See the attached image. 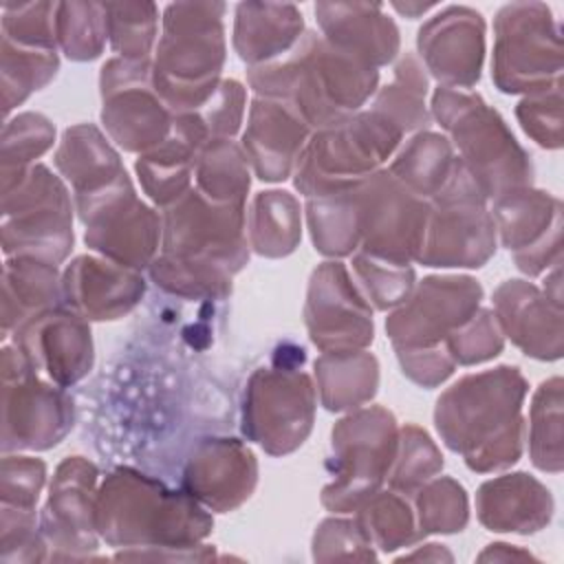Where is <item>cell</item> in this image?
I'll return each instance as SVG.
<instances>
[{"label":"cell","instance_id":"1","mask_svg":"<svg viewBox=\"0 0 564 564\" xmlns=\"http://www.w3.org/2000/svg\"><path fill=\"white\" fill-rule=\"evenodd\" d=\"M245 205L218 203L187 189L163 214V253L150 264L152 280L185 297H223L247 262Z\"/></svg>","mask_w":564,"mask_h":564},{"label":"cell","instance_id":"2","mask_svg":"<svg viewBox=\"0 0 564 564\" xmlns=\"http://www.w3.org/2000/svg\"><path fill=\"white\" fill-rule=\"evenodd\" d=\"M377 68L306 33L282 57L249 68L251 88L291 106L311 130L330 126L364 106L375 93Z\"/></svg>","mask_w":564,"mask_h":564},{"label":"cell","instance_id":"3","mask_svg":"<svg viewBox=\"0 0 564 564\" xmlns=\"http://www.w3.org/2000/svg\"><path fill=\"white\" fill-rule=\"evenodd\" d=\"M524 392L527 383L511 366L469 375L438 399L436 430L474 471L513 465L522 452Z\"/></svg>","mask_w":564,"mask_h":564},{"label":"cell","instance_id":"4","mask_svg":"<svg viewBox=\"0 0 564 564\" xmlns=\"http://www.w3.org/2000/svg\"><path fill=\"white\" fill-rule=\"evenodd\" d=\"M95 527L110 544H159L176 549L200 540L212 518L187 491H170L132 469L112 471L95 507Z\"/></svg>","mask_w":564,"mask_h":564},{"label":"cell","instance_id":"5","mask_svg":"<svg viewBox=\"0 0 564 564\" xmlns=\"http://www.w3.org/2000/svg\"><path fill=\"white\" fill-rule=\"evenodd\" d=\"M225 4H167L152 66V86L174 112H196L218 88L225 59Z\"/></svg>","mask_w":564,"mask_h":564},{"label":"cell","instance_id":"6","mask_svg":"<svg viewBox=\"0 0 564 564\" xmlns=\"http://www.w3.org/2000/svg\"><path fill=\"white\" fill-rule=\"evenodd\" d=\"M432 108L441 126L454 137L458 159L487 198H498L531 183L529 156L502 117L478 95L438 86Z\"/></svg>","mask_w":564,"mask_h":564},{"label":"cell","instance_id":"7","mask_svg":"<svg viewBox=\"0 0 564 564\" xmlns=\"http://www.w3.org/2000/svg\"><path fill=\"white\" fill-rule=\"evenodd\" d=\"M401 137L375 108L352 112L315 130L295 165V185L308 198L350 189L377 172Z\"/></svg>","mask_w":564,"mask_h":564},{"label":"cell","instance_id":"8","mask_svg":"<svg viewBox=\"0 0 564 564\" xmlns=\"http://www.w3.org/2000/svg\"><path fill=\"white\" fill-rule=\"evenodd\" d=\"M2 245L7 258L59 262L73 247L70 198L44 165L2 176Z\"/></svg>","mask_w":564,"mask_h":564},{"label":"cell","instance_id":"9","mask_svg":"<svg viewBox=\"0 0 564 564\" xmlns=\"http://www.w3.org/2000/svg\"><path fill=\"white\" fill-rule=\"evenodd\" d=\"M487 196L460 159L432 196L419 262L427 267H480L496 251V223Z\"/></svg>","mask_w":564,"mask_h":564},{"label":"cell","instance_id":"10","mask_svg":"<svg viewBox=\"0 0 564 564\" xmlns=\"http://www.w3.org/2000/svg\"><path fill=\"white\" fill-rule=\"evenodd\" d=\"M491 75L502 93H540L560 84V26L540 2H513L496 15Z\"/></svg>","mask_w":564,"mask_h":564},{"label":"cell","instance_id":"11","mask_svg":"<svg viewBox=\"0 0 564 564\" xmlns=\"http://www.w3.org/2000/svg\"><path fill=\"white\" fill-rule=\"evenodd\" d=\"M394 416L383 408L361 410L339 421L333 430V452L337 476L322 496V502L335 511H348L366 502L397 454Z\"/></svg>","mask_w":564,"mask_h":564},{"label":"cell","instance_id":"12","mask_svg":"<svg viewBox=\"0 0 564 564\" xmlns=\"http://www.w3.org/2000/svg\"><path fill=\"white\" fill-rule=\"evenodd\" d=\"M355 194L361 253L394 264L416 260L430 216L427 200L386 170L364 178Z\"/></svg>","mask_w":564,"mask_h":564},{"label":"cell","instance_id":"13","mask_svg":"<svg viewBox=\"0 0 564 564\" xmlns=\"http://www.w3.org/2000/svg\"><path fill=\"white\" fill-rule=\"evenodd\" d=\"M75 200L79 218L86 225L88 247L130 269L152 264L161 220L137 198L128 174H121L97 192L79 194Z\"/></svg>","mask_w":564,"mask_h":564},{"label":"cell","instance_id":"14","mask_svg":"<svg viewBox=\"0 0 564 564\" xmlns=\"http://www.w3.org/2000/svg\"><path fill=\"white\" fill-rule=\"evenodd\" d=\"M101 121L130 152H148L172 130L174 112L152 86L148 59H110L101 68Z\"/></svg>","mask_w":564,"mask_h":564},{"label":"cell","instance_id":"15","mask_svg":"<svg viewBox=\"0 0 564 564\" xmlns=\"http://www.w3.org/2000/svg\"><path fill=\"white\" fill-rule=\"evenodd\" d=\"M2 377L15 381L4 383V452L7 449H46L73 425V401L35 377L33 364L15 346L2 350Z\"/></svg>","mask_w":564,"mask_h":564},{"label":"cell","instance_id":"16","mask_svg":"<svg viewBox=\"0 0 564 564\" xmlns=\"http://www.w3.org/2000/svg\"><path fill=\"white\" fill-rule=\"evenodd\" d=\"M315 390L306 375L258 370L245 397V434L269 454H286L311 432Z\"/></svg>","mask_w":564,"mask_h":564},{"label":"cell","instance_id":"17","mask_svg":"<svg viewBox=\"0 0 564 564\" xmlns=\"http://www.w3.org/2000/svg\"><path fill=\"white\" fill-rule=\"evenodd\" d=\"M482 289L471 278H425L414 297L394 311L386 330L397 350L441 346L478 308Z\"/></svg>","mask_w":564,"mask_h":564},{"label":"cell","instance_id":"18","mask_svg":"<svg viewBox=\"0 0 564 564\" xmlns=\"http://www.w3.org/2000/svg\"><path fill=\"white\" fill-rule=\"evenodd\" d=\"M304 315L313 344L324 352H350L372 341L370 306L339 262L315 269Z\"/></svg>","mask_w":564,"mask_h":564},{"label":"cell","instance_id":"19","mask_svg":"<svg viewBox=\"0 0 564 564\" xmlns=\"http://www.w3.org/2000/svg\"><path fill=\"white\" fill-rule=\"evenodd\" d=\"M502 245L513 251L516 264L529 275L560 262V200L529 187L505 192L494 207Z\"/></svg>","mask_w":564,"mask_h":564},{"label":"cell","instance_id":"20","mask_svg":"<svg viewBox=\"0 0 564 564\" xmlns=\"http://www.w3.org/2000/svg\"><path fill=\"white\" fill-rule=\"evenodd\" d=\"M15 346L59 388L75 383L93 366L90 328L73 308H46L29 317L15 328Z\"/></svg>","mask_w":564,"mask_h":564},{"label":"cell","instance_id":"21","mask_svg":"<svg viewBox=\"0 0 564 564\" xmlns=\"http://www.w3.org/2000/svg\"><path fill=\"white\" fill-rule=\"evenodd\" d=\"M419 51L430 73L447 88L474 86L485 55L482 15L467 7H447L419 29Z\"/></svg>","mask_w":564,"mask_h":564},{"label":"cell","instance_id":"22","mask_svg":"<svg viewBox=\"0 0 564 564\" xmlns=\"http://www.w3.org/2000/svg\"><path fill=\"white\" fill-rule=\"evenodd\" d=\"M308 132V123L284 101L267 97L253 99L242 148L258 178H286L306 148Z\"/></svg>","mask_w":564,"mask_h":564},{"label":"cell","instance_id":"23","mask_svg":"<svg viewBox=\"0 0 564 564\" xmlns=\"http://www.w3.org/2000/svg\"><path fill=\"white\" fill-rule=\"evenodd\" d=\"M209 139L198 112L174 115L170 134L137 159V174L152 200L170 205L189 189V174Z\"/></svg>","mask_w":564,"mask_h":564},{"label":"cell","instance_id":"24","mask_svg":"<svg viewBox=\"0 0 564 564\" xmlns=\"http://www.w3.org/2000/svg\"><path fill=\"white\" fill-rule=\"evenodd\" d=\"M62 286L68 306L86 319H115L126 315L145 291L137 269L88 256L66 267Z\"/></svg>","mask_w":564,"mask_h":564},{"label":"cell","instance_id":"25","mask_svg":"<svg viewBox=\"0 0 564 564\" xmlns=\"http://www.w3.org/2000/svg\"><path fill=\"white\" fill-rule=\"evenodd\" d=\"M496 319L527 355L557 359L562 355V306L522 280H509L494 293Z\"/></svg>","mask_w":564,"mask_h":564},{"label":"cell","instance_id":"26","mask_svg":"<svg viewBox=\"0 0 564 564\" xmlns=\"http://www.w3.org/2000/svg\"><path fill=\"white\" fill-rule=\"evenodd\" d=\"M183 480L189 496L218 511H227L249 498L256 485V460L234 438L209 441L192 456Z\"/></svg>","mask_w":564,"mask_h":564},{"label":"cell","instance_id":"27","mask_svg":"<svg viewBox=\"0 0 564 564\" xmlns=\"http://www.w3.org/2000/svg\"><path fill=\"white\" fill-rule=\"evenodd\" d=\"M324 40L370 66H383L399 51V31L379 4L319 2L315 4Z\"/></svg>","mask_w":564,"mask_h":564},{"label":"cell","instance_id":"28","mask_svg":"<svg viewBox=\"0 0 564 564\" xmlns=\"http://www.w3.org/2000/svg\"><path fill=\"white\" fill-rule=\"evenodd\" d=\"M95 467L79 458H66L53 478L44 513V533L64 549H95L93 485Z\"/></svg>","mask_w":564,"mask_h":564},{"label":"cell","instance_id":"29","mask_svg":"<svg viewBox=\"0 0 564 564\" xmlns=\"http://www.w3.org/2000/svg\"><path fill=\"white\" fill-rule=\"evenodd\" d=\"M478 518L491 531L533 533L553 511L549 489L527 474L500 476L478 489Z\"/></svg>","mask_w":564,"mask_h":564},{"label":"cell","instance_id":"30","mask_svg":"<svg viewBox=\"0 0 564 564\" xmlns=\"http://www.w3.org/2000/svg\"><path fill=\"white\" fill-rule=\"evenodd\" d=\"M302 13L293 4L242 2L236 9L234 46L253 66L289 53L302 37Z\"/></svg>","mask_w":564,"mask_h":564},{"label":"cell","instance_id":"31","mask_svg":"<svg viewBox=\"0 0 564 564\" xmlns=\"http://www.w3.org/2000/svg\"><path fill=\"white\" fill-rule=\"evenodd\" d=\"M55 165L70 181L75 196L97 192L126 174L119 154L95 126H75L64 132Z\"/></svg>","mask_w":564,"mask_h":564},{"label":"cell","instance_id":"32","mask_svg":"<svg viewBox=\"0 0 564 564\" xmlns=\"http://www.w3.org/2000/svg\"><path fill=\"white\" fill-rule=\"evenodd\" d=\"M322 403L330 412L357 408L377 392V359L364 350L324 352L315 361Z\"/></svg>","mask_w":564,"mask_h":564},{"label":"cell","instance_id":"33","mask_svg":"<svg viewBox=\"0 0 564 564\" xmlns=\"http://www.w3.org/2000/svg\"><path fill=\"white\" fill-rule=\"evenodd\" d=\"M57 297V269L53 262L11 256L4 264V304L15 300V308L4 315V330L24 324L29 317L53 308Z\"/></svg>","mask_w":564,"mask_h":564},{"label":"cell","instance_id":"34","mask_svg":"<svg viewBox=\"0 0 564 564\" xmlns=\"http://www.w3.org/2000/svg\"><path fill=\"white\" fill-rule=\"evenodd\" d=\"M456 159L458 156H454L445 137L421 132L412 137L397 154L390 174L397 176L410 192L427 200L445 185L456 165Z\"/></svg>","mask_w":564,"mask_h":564},{"label":"cell","instance_id":"35","mask_svg":"<svg viewBox=\"0 0 564 564\" xmlns=\"http://www.w3.org/2000/svg\"><path fill=\"white\" fill-rule=\"evenodd\" d=\"M251 247L267 258H280L300 240V205L289 192L271 189L253 198L249 214Z\"/></svg>","mask_w":564,"mask_h":564},{"label":"cell","instance_id":"36","mask_svg":"<svg viewBox=\"0 0 564 564\" xmlns=\"http://www.w3.org/2000/svg\"><path fill=\"white\" fill-rule=\"evenodd\" d=\"M355 187L308 198L311 236L315 249L324 256H348L359 245Z\"/></svg>","mask_w":564,"mask_h":564},{"label":"cell","instance_id":"37","mask_svg":"<svg viewBox=\"0 0 564 564\" xmlns=\"http://www.w3.org/2000/svg\"><path fill=\"white\" fill-rule=\"evenodd\" d=\"M198 192L218 203L245 205L249 189L247 154L231 139H209L196 163Z\"/></svg>","mask_w":564,"mask_h":564},{"label":"cell","instance_id":"38","mask_svg":"<svg viewBox=\"0 0 564 564\" xmlns=\"http://www.w3.org/2000/svg\"><path fill=\"white\" fill-rule=\"evenodd\" d=\"M108 37L106 4L97 2H59L55 7V40L66 57L86 62L95 59Z\"/></svg>","mask_w":564,"mask_h":564},{"label":"cell","instance_id":"39","mask_svg":"<svg viewBox=\"0 0 564 564\" xmlns=\"http://www.w3.org/2000/svg\"><path fill=\"white\" fill-rule=\"evenodd\" d=\"M57 70L55 48H33L2 37V97L4 112L42 88Z\"/></svg>","mask_w":564,"mask_h":564},{"label":"cell","instance_id":"40","mask_svg":"<svg viewBox=\"0 0 564 564\" xmlns=\"http://www.w3.org/2000/svg\"><path fill=\"white\" fill-rule=\"evenodd\" d=\"M425 88L427 79L423 66L416 62L414 55H405L394 68V82L377 95L372 108L388 117L403 132L421 128L427 123V112L423 104Z\"/></svg>","mask_w":564,"mask_h":564},{"label":"cell","instance_id":"41","mask_svg":"<svg viewBox=\"0 0 564 564\" xmlns=\"http://www.w3.org/2000/svg\"><path fill=\"white\" fill-rule=\"evenodd\" d=\"M562 381L549 379L540 386L531 408V456L544 471L562 469Z\"/></svg>","mask_w":564,"mask_h":564},{"label":"cell","instance_id":"42","mask_svg":"<svg viewBox=\"0 0 564 564\" xmlns=\"http://www.w3.org/2000/svg\"><path fill=\"white\" fill-rule=\"evenodd\" d=\"M357 527L368 544H377L383 551L399 549L416 538L412 509L397 491H386L379 496L372 494L359 513Z\"/></svg>","mask_w":564,"mask_h":564},{"label":"cell","instance_id":"43","mask_svg":"<svg viewBox=\"0 0 564 564\" xmlns=\"http://www.w3.org/2000/svg\"><path fill=\"white\" fill-rule=\"evenodd\" d=\"M108 37L123 59H148L156 35L152 2H108Z\"/></svg>","mask_w":564,"mask_h":564},{"label":"cell","instance_id":"44","mask_svg":"<svg viewBox=\"0 0 564 564\" xmlns=\"http://www.w3.org/2000/svg\"><path fill=\"white\" fill-rule=\"evenodd\" d=\"M55 137V128L42 115L24 112L4 126L2 137V174L22 172L31 161L44 154Z\"/></svg>","mask_w":564,"mask_h":564},{"label":"cell","instance_id":"45","mask_svg":"<svg viewBox=\"0 0 564 564\" xmlns=\"http://www.w3.org/2000/svg\"><path fill=\"white\" fill-rule=\"evenodd\" d=\"M397 445L401 454H394V469L390 474V487L394 491H412L443 467V456L430 436L414 425L403 430V438Z\"/></svg>","mask_w":564,"mask_h":564},{"label":"cell","instance_id":"46","mask_svg":"<svg viewBox=\"0 0 564 564\" xmlns=\"http://www.w3.org/2000/svg\"><path fill=\"white\" fill-rule=\"evenodd\" d=\"M419 524L427 531H460L467 522V496L465 489L452 478L432 480L419 491Z\"/></svg>","mask_w":564,"mask_h":564},{"label":"cell","instance_id":"47","mask_svg":"<svg viewBox=\"0 0 564 564\" xmlns=\"http://www.w3.org/2000/svg\"><path fill=\"white\" fill-rule=\"evenodd\" d=\"M352 269L364 282L370 302H375V306L381 311L405 302L408 293L412 291L414 273L410 264H394L359 253L352 258Z\"/></svg>","mask_w":564,"mask_h":564},{"label":"cell","instance_id":"48","mask_svg":"<svg viewBox=\"0 0 564 564\" xmlns=\"http://www.w3.org/2000/svg\"><path fill=\"white\" fill-rule=\"evenodd\" d=\"M55 7L51 2L31 4H4L2 7V29L7 40L33 46V48H55Z\"/></svg>","mask_w":564,"mask_h":564},{"label":"cell","instance_id":"49","mask_svg":"<svg viewBox=\"0 0 564 564\" xmlns=\"http://www.w3.org/2000/svg\"><path fill=\"white\" fill-rule=\"evenodd\" d=\"M445 344L456 364L469 366L496 357L502 348V333L491 311H478L465 324H460L445 339Z\"/></svg>","mask_w":564,"mask_h":564},{"label":"cell","instance_id":"50","mask_svg":"<svg viewBox=\"0 0 564 564\" xmlns=\"http://www.w3.org/2000/svg\"><path fill=\"white\" fill-rule=\"evenodd\" d=\"M518 119L527 134L544 148L562 145V97L560 84L533 93L518 104Z\"/></svg>","mask_w":564,"mask_h":564},{"label":"cell","instance_id":"51","mask_svg":"<svg viewBox=\"0 0 564 564\" xmlns=\"http://www.w3.org/2000/svg\"><path fill=\"white\" fill-rule=\"evenodd\" d=\"M46 476V465L31 456H4L2 460V505L33 511Z\"/></svg>","mask_w":564,"mask_h":564},{"label":"cell","instance_id":"52","mask_svg":"<svg viewBox=\"0 0 564 564\" xmlns=\"http://www.w3.org/2000/svg\"><path fill=\"white\" fill-rule=\"evenodd\" d=\"M245 106V88L236 79H225L218 84L209 101L196 110L205 121L212 139H229L240 128Z\"/></svg>","mask_w":564,"mask_h":564},{"label":"cell","instance_id":"53","mask_svg":"<svg viewBox=\"0 0 564 564\" xmlns=\"http://www.w3.org/2000/svg\"><path fill=\"white\" fill-rule=\"evenodd\" d=\"M403 372L421 383V386H436L443 379H447L456 366L452 355L447 350L436 348H419V350H397Z\"/></svg>","mask_w":564,"mask_h":564},{"label":"cell","instance_id":"54","mask_svg":"<svg viewBox=\"0 0 564 564\" xmlns=\"http://www.w3.org/2000/svg\"><path fill=\"white\" fill-rule=\"evenodd\" d=\"M399 11H405L408 15H414V13H419V11H427V9H432V4H414V7H410V4H394Z\"/></svg>","mask_w":564,"mask_h":564}]
</instances>
